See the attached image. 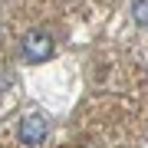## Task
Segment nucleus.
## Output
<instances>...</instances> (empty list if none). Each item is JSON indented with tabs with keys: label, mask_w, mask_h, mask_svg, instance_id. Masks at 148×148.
Returning <instances> with one entry per match:
<instances>
[{
	"label": "nucleus",
	"mask_w": 148,
	"mask_h": 148,
	"mask_svg": "<svg viewBox=\"0 0 148 148\" xmlns=\"http://www.w3.org/2000/svg\"><path fill=\"white\" fill-rule=\"evenodd\" d=\"M53 53V40H49V33L43 30H33L23 36V59L27 63H43V59H49Z\"/></svg>",
	"instance_id": "nucleus-1"
},
{
	"label": "nucleus",
	"mask_w": 148,
	"mask_h": 148,
	"mask_svg": "<svg viewBox=\"0 0 148 148\" xmlns=\"http://www.w3.org/2000/svg\"><path fill=\"white\" fill-rule=\"evenodd\" d=\"M46 132H49V125H46L43 115H27L20 122V142L23 145H40L46 138Z\"/></svg>",
	"instance_id": "nucleus-2"
},
{
	"label": "nucleus",
	"mask_w": 148,
	"mask_h": 148,
	"mask_svg": "<svg viewBox=\"0 0 148 148\" xmlns=\"http://www.w3.org/2000/svg\"><path fill=\"white\" fill-rule=\"evenodd\" d=\"M132 16H135V23L148 27V0H135V7H132Z\"/></svg>",
	"instance_id": "nucleus-3"
}]
</instances>
